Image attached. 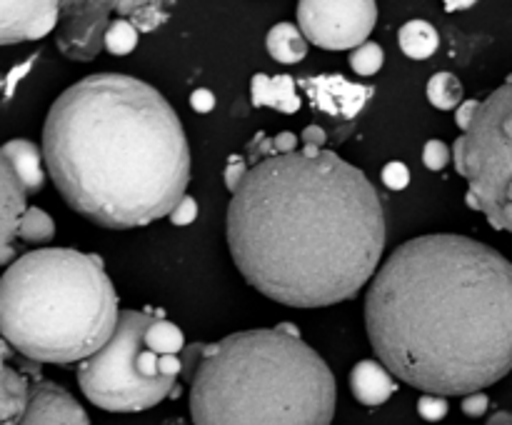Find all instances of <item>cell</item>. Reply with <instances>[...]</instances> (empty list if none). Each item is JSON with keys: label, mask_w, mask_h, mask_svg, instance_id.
Here are the masks:
<instances>
[{"label": "cell", "mask_w": 512, "mask_h": 425, "mask_svg": "<svg viewBox=\"0 0 512 425\" xmlns=\"http://www.w3.org/2000/svg\"><path fill=\"white\" fill-rule=\"evenodd\" d=\"M228 245L255 290L293 308H325L378 273L383 205L363 170L305 145L245 173L228 205Z\"/></svg>", "instance_id": "6da1fadb"}, {"label": "cell", "mask_w": 512, "mask_h": 425, "mask_svg": "<svg viewBox=\"0 0 512 425\" xmlns=\"http://www.w3.org/2000/svg\"><path fill=\"white\" fill-rule=\"evenodd\" d=\"M380 363L425 395H475L512 370V263L465 235L388 255L365 298Z\"/></svg>", "instance_id": "7a4b0ae2"}, {"label": "cell", "mask_w": 512, "mask_h": 425, "mask_svg": "<svg viewBox=\"0 0 512 425\" xmlns=\"http://www.w3.org/2000/svg\"><path fill=\"white\" fill-rule=\"evenodd\" d=\"M43 158L65 203L110 230L170 218L190 183L175 110L153 85L120 73L88 75L55 98Z\"/></svg>", "instance_id": "3957f363"}, {"label": "cell", "mask_w": 512, "mask_h": 425, "mask_svg": "<svg viewBox=\"0 0 512 425\" xmlns=\"http://www.w3.org/2000/svg\"><path fill=\"white\" fill-rule=\"evenodd\" d=\"M190 415L193 425H330L335 378L300 335L243 330L203 345Z\"/></svg>", "instance_id": "277c9868"}, {"label": "cell", "mask_w": 512, "mask_h": 425, "mask_svg": "<svg viewBox=\"0 0 512 425\" xmlns=\"http://www.w3.org/2000/svg\"><path fill=\"white\" fill-rule=\"evenodd\" d=\"M118 323V295L95 255L30 250L0 280L5 343L38 363H83L110 343Z\"/></svg>", "instance_id": "5b68a950"}, {"label": "cell", "mask_w": 512, "mask_h": 425, "mask_svg": "<svg viewBox=\"0 0 512 425\" xmlns=\"http://www.w3.org/2000/svg\"><path fill=\"white\" fill-rule=\"evenodd\" d=\"M455 168L468 180V205L512 233V78L480 103L455 140Z\"/></svg>", "instance_id": "8992f818"}, {"label": "cell", "mask_w": 512, "mask_h": 425, "mask_svg": "<svg viewBox=\"0 0 512 425\" xmlns=\"http://www.w3.org/2000/svg\"><path fill=\"white\" fill-rule=\"evenodd\" d=\"M153 315L123 310L110 343L78 368V385L85 398L110 413H140L170 395L175 378H150L143 370L145 335Z\"/></svg>", "instance_id": "52a82bcc"}, {"label": "cell", "mask_w": 512, "mask_h": 425, "mask_svg": "<svg viewBox=\"0 0 512 425\" xmlns=\"http://www.w3.org/2000/svg\"><path fill=\"white\" fill-rule=\"evenodd\" d=\"M300 30L325 50H358L368 43L378 20L373 0H303L298 3Z\"/></svg>", "instance_id": "ba28073f"}, {"label": "cell", "mask_w": 512, "mask_h": 425, "mask_svg": "<svg viewBox=\"0 0 512 425\" xmlns=\"http://www.w3.org/2000/svg\"><path fill=\"white\" fill-rule=\"evenodd\" d=\"M118 3H63L60 28L55 33L58 50L70 60H93L105 50L110 15Z\"/></svg>", "instance_id": "9c48e42d"}, {"label": "cell", "mask_w": 512, "mask_h": 425, "mask_svg": "<svg viewBox=\"0 0 512 425\" xmlns=\"http://www.w3.org/2000/svg\"><path fill=\"white\" fill-rule=\"evenodd\" d=\"M60 23V3H0V43H20V40H38L53 33Z\"/></svg>", "instance_id": "30bf717a"}, {"label": "cell", "mask_w": 512, "mask_h": 425, "mask_svg": "<svg viewBox=\"0 0 512 425\" xmlns=\"http://www.w3.org/2000/svg\"><path fill=\"white\" fill-rule=\"evenodd\" d=\"M18 425H90V418L68 390L40 380L30 385L28 410Z\"/></svg>", "instance_id": "8fae6325"}, {"label": "cell", "mask_w": 512, "mask_h": 425, "mask_svg": "<svg viewBox=\"0 0 512 425\" xmlns=\"http://www.w3.org/2000/svg\"><path fill=\"white\" fill-rule=\"evenodd\" d=\"M0 163L8 165L10 173L20 180L28 195L40 193L45 183V170L40 163L38 145L30 143V140H10L0 150Z\"/></svg>", "instance_id": "7c38bea8"}, {"label": "cell", "mask_w": 512, "mask_h": 425, "mask_svg": "<svg viewBox=\"0 0 512 425\" xmlns=\"http://www.w3.org/2000/svg\"><path fill=\"white\" fill-rule=\"evenodd\" d=\"M350 388L363 405H383L395 393V378L378 360H360L350 375Z\"/></svg>", "instance_id": "4fadbf2b"}, {"label": "cell", "mask_w": 512, "mask_h": 425, "mask_svg": "<svg viewBox=\"0 0 512 425\" xmlns=\"http://www.w3.org/2000/svg\"><path fill=\"white\" fill-rule=\"evenodd\" d=\"M25 195L28 190L20 185V180L10 173L8 165L0 163V198H3V248H10V240L18 235L20 220L28 213L25 208Z\"/></svg>", "instance_id": "5bb4252c"}, {"label": "cell", "mask_w": 512, "mask_h": 425, "mask_svg": "<svg viewBox=\"0 0 512 425\" xmlns=\"http://www.w3.org/2000/svg\"><path fill=\"white\" fill-rule=\"evenodd\" d=\"M253 105H268L280 113H295L300 108V95L295 90L293 78L288 75H255L253 78Z\"/></svg>", "instance_id": "9a60e30c"}, {"label": "cell", "mask_w": 512, "mask_h": 425, "mask_svg": "<svg viewBox=\"0 0 512 425\" xmlns=\"http://www.w3.org/2000/svg\"><path fill=\"white\" fill-rule=\"evenodd\" d=\"M265 45H268L270 58L285 65L300 63V60L305 58V53H308V38H305L303 30L295 28L293 23L273 25Z\"/></svg>", "instance_id": "2e32d148"}, {"label": "cell", "mask_w": 512, "mask_h": 425, "mask_svg": "<svg viewBox=\"0 0 512 425\" xmlns=\"http://www.w3.org/2000/svg\"><path fill=\"white\" fill-rule=\"evenodd\" d=\"M398 45L408 58L413 60H428L430 55H435L440 45L438 30L433 28L425 20H410L400 28L398 33Z\"/></svg>", "instance_id": "e0dca14e"}, {"label": "cell", "mask_w": 512, "mask_h": 425, "mask_svg": "<svg viewBox=\"0 0 512 425\" xmlns=\"http://www.w3.org/2000/svg\"><path fill=\"white\" fill-rule=\"evenodd\" d=\"M0 398H3V425H18L30 403V385L20 373H15L10 365L3 368V385H0Z\"/></svg>", "instance_id": "ac0fdd59"}, {"label": "cell", "mask_w": 512, "mask_h": 425, "mask_svg": "<svg viewBox=\"0 0 512 425\" xmlns=\"http://www.w3.org/2000/svg\"><path fill=\"white\" fill-rule=\"evenodd\" d=\"M428 100L440 110H453L463 105V83L453 73H435L428 83Z\"/></svg>", "instance_id": "d6986e66"}, {"label": "cell", "mask_w": 512, "mask_h": 425, "mask_svg": "<svg viewBox=\"0 0 512 425\" xmlns=\"http://www.w3.org/2000/svg\"><path fill=\"white\" fill-rule=\"evenodd\" d=\"M145 345L158 355H175L185 348L183 330L178 325L168 323V320L155 318L153 325L148 328V335H145Z\"/></svg>", "instance_id": "ffe728a7"}, {"label": "cell", "mask_w": 512, "mask_h": 425, "mask_svg": "<svg viewBox=\"0 0 512 425\" xmlns=\"http://www.w3.org/2000/svg\"><path fill=\"white\" fill-rule=\"evenodd\" d=\"M138 33L140 30L128 18L113 20L108 28V35H105V50L110 55H118V58L130 55L135 50V45H138Z\"/></svg>", "instance_id": "44dd1931"}, {"label": "cell", "mask_w": 512, "mask_h": 425, "mask_svg": "<svg viewBox=\"0 0 512 425\" xmlns=\"http://www.w3.org/2000/svg\"><path fill=\"white\" fill-rule=\"evenodd\" d=\"M55 233L53 218L40 208H28V213L20 220L18 235L25 243H48Z\"/></svg>", "instance_id": "7402d4cb"}, {"label": "cell", "mask_w": 512, "mask_h": 425, "mask_svg": "<svg viewBox=\"0 0 512 425\" xmlns=\"http://www.w3.org/2000/svg\"><path fill=\"white\" fill-rule=\"evenodd\" d=\"M385 63V53L378 43H365L350 53V65L358 75H375Z\"/></svg>", "instance_id": "603a6c76"}, {"label": "cell", "mask_w": 512, "mask_h": 425, "mask_svg": "<svg viewBox=\"0 0 512 425\" xmlns=\"http://www.w3.org/2000/svg\"><path fill=\"white\" fill-rule=\"evenodd\" d=\"M450 160V150L443 140H428L423 148V163L430 170H443Z\"/></svg>", "instance_id": "cb8c5ba5"}, {"label": "cell", "mask_w": 512, "mask_h": 425, "mask_svg": "<svg viewBox=\"0 0 512 425\" xmlns=\"http://www.w3.org/2000/svg\"><path fill=\"white\" fill-rule=\"evenodd\" d=\"M383 183L388 185L390 190L408 188V183H410L408 165L400 163V160H393V163L385 165V168H383Z\"/></svg>", "instance_id": "d4e9b609"}, {"label": "cell", "mask_w": 512, "mask_h": 425, "mask_svg": "<svg viewBox=\"0 0 512 425\" xmlns=\"http://www.w3.org/2000/svg\"><path fill=\"white\" fill-rule=\"evenodd\" d=\"M418 413L423 415L425 420H440L445 413H448V403L440 395H423L418 400Z\"/></svg>", "instance_id": "484cf974"}, {"label": "cell", "mask_w": 512, "mask_h": 425, "mask_svg": "<svg viewBox=\"0 0 512 425\" xmlns=\"http://www.w3.org/2000/svg\"><path fill=\"white\" fill-rule=\"evenodd\" d=\"M198 203H195V198H190V195H185L183 200L178 203V208L173 210V215H170V220H173L175 225H188L193 223L195 218H198Z\"/></svg>", "instance_id": "4316f807"}, {"label": "cell", "mask_w": 512, "mask_h": 425, "mask_svg": "<svg viewBox=\"0 0 512 425\" xmlns=\"http://www.w3.org/2000/svg\"><path fill=\"white\" fill-rule=\"evenodd\" d=\"M478 108H480V100H465V103L458 108V113H455V123H458V128L463 130V133H468V128L473 125Z\"/></svg>", "instance_id": "83f0119b"}, {"label": "cell", "mask_w": 512, "mask_h": 425, "mask_svg": "<svg viewBox=\"0 0 512 425\" xmlns=\"http://www.w3.org/2000/svg\"><path fill=\"white\" fill-rule=\"evenodd\" d=\"M245 173H248V170H245V163L240 158H230V163H228V168H225V185H228V190H238V185H240V180L245 178Z\"/></svg>", "instance_id": "f1b7e54d"}, {"label": "cell", "mask_w": 512, "mask_h": 425, "mask_svg": "<svg viewBox=\"0 0 512 425\" xmlns=\"http://www.w3.org/2000/svg\"><path fill=\"white\" fill-rule=\"evenodd\" d=\"M190 105H193L195 113H210L215 108V95L210 90L198 88L193 95H190Z\"/></svg>", "instance_id": "f546056e"}, {"label": "cell", "mask_w": 512, "mask_h": 425, "mask_svg": "<svg viewBox=\"0 0 512 425\" xmlns=\"http://www.w3.org/2000/svg\"><path fill=\"white\" fill-rule=\"evenodd\" d=\"M160 373H163L165 378L178 380V375L183 373V360H180L178 355H160Z\"/></svg>", "instance_id": "4dcf8cb0"}, {"label": "cell", "mask_w": 512, "mask_h": 425, "mask_svg": "<svg viewBox=\"0 0 512 425\" xmlns=\"http://www.w3.org/2000/svg\"><path fill=\"white\" fill-rule=\"evenodd\" d=\"M485 405H488V398H485L483 393H475V395H468V398L463 400V410L468 415H480L485 410Z\"/></svg>", "instance_id": "1f68e13d"}, {"label": "cell", "mask_w": 512, "mask_h": 425, "mask_svg": "<svg viewBox=\"0 0 512 425\" xmlns=\"http://www.w3.org/2000/svg\"><path fill=\"white\" fill-rule=\"evenodd\" d=\"M323 140H325V133L320 128H315V125H310V128L303 133V143L308 145V148H320Z\"/></svg>", "instance_id": "d6a6232c"}, {"label": "cell", "mask_w": 512, "mask_h": 425, "mask_svg": "<svg viewBox=\"0 0 512 425\" xmlns=\"http://www.w3.org/2000/svg\"><path fill=\"white\" fill-rule=\"evenodd\" d=\"M488 425H512V415H498V418L490 420Z\"/></svg>", "instance_id": "836d02e7"}, {"label": "cell", "mask_w": 512, "mask_h": 425, "mask_svg": "<svg viewBox=\"0 0 512 425\" xmlns=\"http://www.w3.org/2000/svg\"><path fill=\"white\" fill-rule=\"evenodd\" d=\"M445 8H448V10H463V8H470V3H448V5H445Z\"/></svg>", "instance_id": "e575fe53"}]
</instances>
